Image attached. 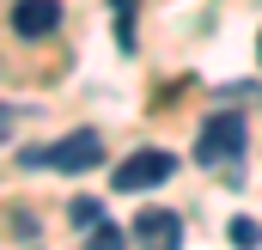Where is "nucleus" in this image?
Listing matches in <instances>:
<instances>
[{
	"instance_id": "obj_1",
	"label": "nucleus",
	"mask_w": 262,
	"mask_h": 250,
	"mask_svg": "<svg viewBox=\"0 0 262 250\" xmlns=\"http://www.w3.org/2000/svg\"><path fill=\"white\" fill-rule=\"evenodd\" d=\"M238 153H244V116L238 110H220V116L201 122V134H195V159L201 165H226Z\"/></svg>"
},
{
	"instance_id": "obj_2",
	"label": "nucleus",
	"mask_w": 262,
	"mask_h": 250,
	"mask_svg": "<svg viewBox=\"0 0 262 250\" xmlns=\"http://www.w3.org/2000/svg\"><path fill=\"white\" fill-rule=\"evenodd\" d=\"M171 171H177V159H171L165 147H140V153H128V159L110 171V183L122 189V195H134V189H159Z\"/></svg>"
},
{
	"instance_id": "obj_3",
	"label": "nucleus",
	"mask_w": 262,
	"mask_h": 250,
	"mask_svg": "<svg viewBox=\"0 0 262 250\" xmlns=\"http://www.w3.org/2000/svg\"><path fill=\"white\" fill-rule=\"evenodd\" d=\"M92 165H104V140L92 134V128H79V134H67L49 147V171H67V177H79V171H92Z\"/></svg>"
},
{
	"instance_id": "obj_4",
	"label": "nucleus",
	"mask_w": 262,
	"mask_h": 250,
	"mask_svg": "<svg viewBox=\"0 0 262 250\" xmlns=\"http://www.w3.org/2000/svg\"><path fill=\"white\" fill-rule=\"evenodd\" d=\"M134 238H140V250H183V220L171 207H146L134 220Z\"/></svg>"
},
{
	"instance_id": "obj_5",
	"label": "nucleus",
	"mask_w": 262,
	"mask_h": 250,
	"mask_svg": "<svg viewBox=\"0 0 262 250\" xmlns=\"http://www.w3.org/2000/svg\"><path fill=\"white\" fill-rule=\"evenodd\" d=\"M55 25H61V6L55 0H18L12 6V31L18 37H49Z\"/></svg>"
},
{
	"instance_id": "obj_6",
	"label": "nucleus",
	"mask_w": 262,
	"mask_h": 250,
	"mask_svg": "<svg viewBox=\"0 0 262 250\" xmlns=\"http://www.w3.org/2000/svg\"><path fill=\"white\" fill-rule=\"evenodd\" d=\"M67 220H73V226H79V232H92V226H98V220H104V201H92V195H79V201H73V207H67Z\"/></svg>"
},
{
	"instance_id": "obj_7",
	"label": "nucleus",
	"mask_w": 262,
	"mask_h": 250,
	"mask_svg": "<svg viewBox=\"0 0 262 250\" xmlns=\"http://www.w3.org/2000/svg\"><path fill=\"white\" fill-rule=\"evenodd\" d=\"M116 43L134 49V0H116Z\"/></svg>"
},
{
	"instance_id": "obj_8",
	"label": "nucleus",
	"mask_w": 262,
	"mask_h": 250,
	"mask_svg": "<svg viewBox=\"0 0 262 250\" xmlns=\"http://www.w3.org/2000/svg\"><path fill=\"white\" fill-rule=\"evenodd\" d=\"M122 244H128V238H122V226H104V220L92 226V250H122Z\"/></svg>"
},
{
	"instance_id": "obj_9",
	"label": "nucleus",
	"mask_w": 262,
	"mask_h": 250,
	"mask_svg": "<svg viewBox=\"0 0 262 250\" xmlns=\"http://www.w3.org/2000/svg\"><path fill=\"white\" fill-rule=\"evenodd\" d=\"M232 244H238V250H256L262 244V226H256V220H232Z\"/></svg>"
},
{
	"instance_id": "obj_10",
	"label": "nucleus",
	"mask_w": 262,
	"mask_h": 250,
	"mask_svg": "<svg viewBox=\"0 0 262 250\" xmlns=\"http://www.w3.org/2000/svg\"><path fill=\"white\" fill-rule=\"evenodd\" d=\"M6 122H12V116H6V104H0V134H6Z\"/></svg>"
}]
</instances>
